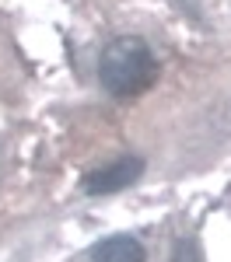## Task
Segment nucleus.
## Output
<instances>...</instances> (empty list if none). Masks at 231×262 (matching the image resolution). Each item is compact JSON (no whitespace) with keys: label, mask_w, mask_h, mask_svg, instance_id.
<instances>
[{"label":"nucleus","mask_w":231,"mask_h":262,"mask_svg":"<svg viewBox=\"0 0 231 262\" xmlns=\"http://www.w3.org/2000/svg\"><path fill=\"white\" fill-rule=\"evenodd\" d=\"M158 77V60L154 53L147 49L144 39L137 35H119L102 49V60H98V81L109 95L116 98H133L147 91Z\"/></svg>","instance_id":"obj_1"},{"label":"nucleus","mask_w":231,"mask_h":262,"mask_svg":"<svg viewBox=\"0 0 231 262\" xmlns=\"http://www.w3.org/2000/svg\"><path fill=\"white\" fill-rule=\"evenodd\" d=\"M140 171H144V161H140V158H119L116 164H109V168L91 171V175L81 182V189L88 192V196L119 192V189H126V185H130V182L140 179Z\"/></svg>","instance_id":"obj_2"},{"label":"nucleus","mask_w":231,"mask_h":262,"mask_svg":"<svg viewBox=\"0 0 231 262\" xmlns=\"http://www.w3.org/2000/svg\"><path fill=\"white\" fill-rule=\"evenodd\" d=\"M91 262H147L144 245L130 234H112L91 248Z\"/></svg>","instance_id":"obj_3"}]
</instances>
